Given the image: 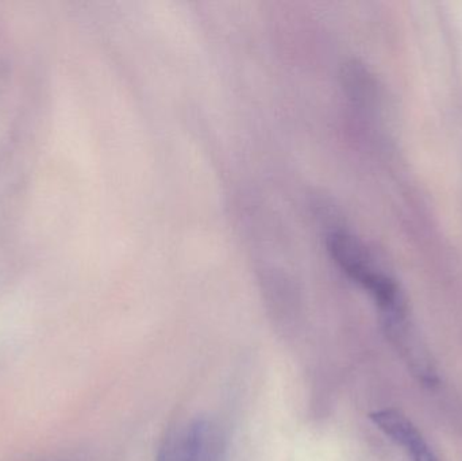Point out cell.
<instances>
[{
    "mask_svg": "<svg viewBox=\"0 0 462 461\" xmlns=\"http://www.w3.org/2000/svg\"><path fill=\"white\" fill-rule=\"evenodd\" d=\"M328 244L331 256L341 270L374 297L387 337L412 325L398 281L374 263L361 241L349 233L334 232Z\"/></svg>",
    "mask_w": 462,
    "mask_h": 461,
    "instance_id": "6da1fadb",
    "label": "cell"
},
{
    "mask_svg": "<svg viewBox=\"0 0 462 461\" xmlns=\"http://www.w3.org/2000/svg\"><path fill=\"white\" fill-rule=\"evenodd\" d=\"M226 438L218 422L197 417L168 433L156 461H224Z\"/></svg>",
    "mask_w": 462,
    "mask_h": 461,
    "instance_id": "7a4b0ae2",
    "label": "cell"
},
{
    "mask_svg": "<svg viewBox=\"0 0 462 461\" xmlns=\"http://www.w3.org/2000/svg\"><path fill=\"white\" fill-rule=\"evenodd\" d=\"M399 448H402V451L411 461H441L431 448L430 444L423 438L420 430H412V432L407 433Z\"/></svg>",
    "mask_w": 462,
    "mask_h": 461,
    "instance_id": "3957f363",
    "label": "cell"
}]
</instances>
